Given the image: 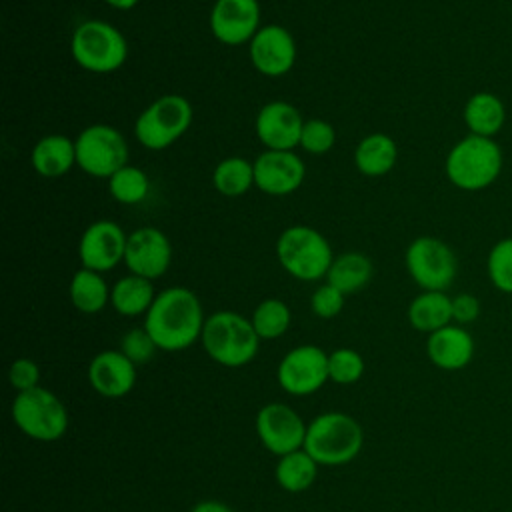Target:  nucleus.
<instances>
[{"label": "nucleus", "mask_w": 512, "mask_h": 512, "mask_svg": "<svg viewBox=\"0 0 512 512\" xmlns=\"http://www.w3.org/2000/svg\"><path fill=\"white\" fill-rule=\"evenodd\" d=\"M204 310L198 296L184 286H170L156 294L144 314V328L164 352H180L200 340Z\"/></svg>", "instance_id": "obj_1"}, {"label": "nucleus", "mask_w": 512, "mask_h": 512, "mask_svg": "<svg viewBox=\"0 0 512 512\" xmlns=\"http://www.w3.org/2000/svg\"><path fill=\"white\" fill-rule=\"evenodd\" d=\"M504 168V152L494 138L468 134L458 140L444 162L452 186L464 192L490 188Z\"/></svg>", "instance_id": "obj_2"}, {"label": "nucleus", "mask_w": 512, "mask_h": 512, "mask_svg": "<svg viewBox=\"0 0 512 512\" xmlns=\"http://www.w3.org/2000/svg\"><path fill=\"white\" fill-rule=\"evenodd\" d=\"M200 342L206 354L224 368H240L250 364L260 348L250 318L232 310H218L204 322Z\"/></svg>", "instance_id": "obj_3"}, {"label": "nucleus", "mask_w": 512, "mask_h": 512, "mask_svg": "<svg viewBox=\"0 0 512 512\" xmlns=\"http://www.w3.org/2000/svg\"><path fill=\"white\" fill-rule=\"evenodd\" d=\"M364 444V432L346 412H324L308 422L304 450L320 466H344L352 462Z\"/></svg>", "instance_id": "obj_4"}, {"label": "nucleus", "mask_w": 512, "mask_h": 512, "mask_svg": "<svg viewBox=\"0 0 512 512\" xmlns=\"http://www.w3.org/2000/svg\"><path fill=\"white\" fill-rule=\"evenodd\" d=\"M280 266L298 280H320L328 274L334 260L328 240L310 226L296 224L286 228L276 242Z\"/></svg>", "instance_id": "obj_5"}, {"label": "nucleus", "mask_w": 512, "mask_h": 512, "mask_svg": "<svg viewBox=\"0 0 512 512\" xmlns=\"http://www.w3.org/2000/svg\"><path fill=\"white\" fill-rule=\"evenodd\" d=\"M74 62L88 72H114L128 58V42L124 34L104 20L82 22L70 42Z\"/></svg>", "instance_id": "obj_6"}, {"label": "nucleus", "mask_w": 512, "mask_h": 512, "mask_svg": "<svg viewBox=\"0 0 512 512\" xmlns=\"http://www.w3.org/2000/svg\"><path fill=\"white\" fill-rule=\"evenodd\" d=\"M12 420L22 434L38 442L60 440L68 430V410L64 402L44 386L16 394Z\"/></svg>", "instance_id": "obj_7"}, {"label": "nucleus", "mask_w": 512, "mask_h": 512, "mask_svg": "<svg viewBox=\"0 0 512 512\" xmlns=\"http://www.w3.org/2000/svg\"><path fill=\"white\" fill-rule=\"evenodd\" d=\"M192 104L180 94H164L136 118L134 136L148 150L172 146L192 124Z\"/></svg>", "instance_id": "obj_8"}, {"label": "nucleus", "mask_w": 512, "mask_h": 512, "mask_svg": "<svg viewBox=\"0 0 512 512\" xmlns=\"http://www.w3.org/2000/svg\"><path fill=\"white\" fill-rule=\"evenodd\" d=\"M404 260L410 278L422 290L446 292L458 274V258L454 250L434 236H418L412 240Z\"/></svg>", "instance_id": "obj_9"}, {"label": "nucleus", "mask_w": 512, "mask_h": 512, "mask_svg": "<svg viewBox=\"0 0 512 512\" xmlns=\"http://www.w3.org/2000/svg\"><path fill=\"white\" fill-rule=\"evenodd\" d=\"M76 144V164L94 178H110L128 164V144L122 132L108 124L84 128Z\"/></svg>", "instance_id": "obj_10"}, {"label": "nucleus", "mask_w": 512, "mask_h": 512, "mask_svg": "<svg viewBox=\"0 0 512 512\" xmlns=\"http://www.w3.org/2000/svg\"><path fill=\"white\" fill-rule=\"evenodd\" d=\"M276 380L290 396H310L330 380L328 354L314 344L296 346L282 356Z\"/></svg>", "instance_id": "obj_11"}, {"label": "nucleus", "mask_w": 512, "mask_h": 512, "mask_svg": "<svg viewBox=\"0 0 512 512\" xmlns=\"http://www.w3.org/2000/svg\"><path fill=\"white\" fill-rule=\"evenodd\" d=\"M308 424L284 402H270L256 414V434L262 446L278 458L304 448Z\"/></svg>", "instance_id": "obj_12"}, {"label": "nucleus", "mask_w": 512, "mask_h": 512, "mask_svg": "<svg viewBox=\"0 0 512 512\" xmlns=\"http://www.w3.org/2000/svg\"><path fill=\"white\" fill-rule=\"evenodd\" d=\"M172 262V244L168 236L154 226H142L128 234L124 264L130 274L156 280L166 274Z\"/></svg>", "instance_id": "obj_13"}, {"label": "nucleus", "mask_w": 512, "mask_h": 512, "mask_svg": "<svg viewBox=\"0 0 512 512\" xmlns=\"http://www.w3.org/2000/svg\"><path fill=\"white\" fill-rule=\"evenodd\" d=\"M248 52L252 66L270 78L288 74L296 62V42L280 24L260 26L248 42Z\"/></svg>", "instance_id": "obj_14"}, {"label": "nucleus", "mask_w": 512, "mask_h": 512, "mask_svg": "<svg viewBox=\"0 0 512 512\" xmlns=\"http://www.w3.org/2000/svg\"><path fill=\"white\" fill-rule=\"evenodd\" d=\"M306 166L292 150H266L254 160V186L270 196H286L304 182Z\"/></svg>", "instance_id": "obj_15"}, {"label": "nucleus", "mask_w": 512, "mask_h": 512, "mask_svg": "<svg viewBox=\"0 0 512 512\" xmlns=\"http://www.w3.org/2000/svg\"><path fill=\"white\" fill-rule=\"evenodd\" d=\"M128 236L124 230L112 220H96L92 222L78 244V256L82 268H90L96 272H108L116 264L124 262Z\"/></svg>", "instance_id": "obj_16"}, {"label": "nucleus", "mask_w": 512, "mask_h": 512, "mask_svg": "<svg viewBox=\"0 0 512 512\" xmlns=\"http://www.w3.org/2000/svg\"><path fill=\"white\" fill-rule=\"evenodd\" d=\"M210 30L226 46H240L260 30L258 0H216L210 10Z\"/></svg>", "instance_id": "obj_17"}, {"label": "nucleus", "mask_w": 512, "mask_h": 512, "mask_svg": "<svg viewBox=\"0 0 512 512\" xmlns=\"http://www.w3.org/2000/svg\"><path fill=\"white\" fill-rule=\"evenodd\" d=\"M304 118L296 106L274 100L264 104L256 114V136L266 150H292L300 146Z\"/></svg>", "instance_id": "obj_18"}, {"label": "nucleus", "mask_w": 512, "mask_h": 512, "mask_svg": "<svg viewBox=\"0 0 512 512\" xmlns=\"http://www.w3.org/2000/svg\"><path fill=\"white\" fill-rule=\"evenodd\" d=\"M88 384L104 398H122L136 384V364L120 350H102L88 364Z\"/></svg>", "instance_id": "obj_19"}, {"label": "nucleus", "mask_w": 512, "mask_h": 512, "mask_svg": "<svg viewBox=\"0 0 512 512\" xmlns=\"http://www.w3.org/2000/svg\"><path fill=\"white\" fill-rule=\"evenodd\" d=\"M426 354L430 362L440 370H462L470 364L474 356V338L464 326L452 322L428 334Z\"/></svg>", "instance_id": "obj_20"}, {"label": "nucleus", "mask_w": 512, "mask_h": 512, "mask_svg": "<svg viewBox=\"0 0 512 512\" xmlns=\"http://www.w3.org/2000/svg\"><path fill=\"white\" fill-rule=\"evenodd\" d=\"M462 118L468 134L494 138L506 124V106L500 96L480 90L466 100Z\"/></svg>", "instance_id": "obj_21"}, {"label": "nucleus", "mask_w": 512, "mask_h": 512, "mask_svg": "<svg viewBox=\"0 0 512 512\" xmlns=\"http://www.w3.org/2000/svg\"><path fill=\"white\" fill-rule=\"evenodd\" d=\"M30 162L32 168L44 178L64 176L76 164V144L62 134L42 136L32 148Z\"/></svg>", "instance_id": "obj_22"}, {"label": "nucleus", "mask_w": 512, "mask_h": 512, "mask_svg": "<svg viewBox=\"0 0 512 512\" xmlns=\"http://www.w3.org/2000/svg\"><path fill=\"white\" fill-rule=\"evenodd\" d=\"M408 322L414 330L426 334L452 324V298L446 292L422 290L408 304Z\"/></svg>", "instance_id": "obj_23"}, {"label": "nucleus", "mask_w": 512, "mask_h": 512, "mask_svg": "<svg viewBox=\"0 0 512 512\" xmlns=\"http://www.w3.org/2000/svg\"><path fill=\"white\" fill-rule=\"evenodd\" d=\"M398 160V146L392 136L374 132L364 136L354 150V164L364 176H384Z\"/></svg>", "instance_id": "obj_24"}, {"label": "nucleus", "mask_w": 512, "mask_h": 512, "mask_svg": "<svg viewBox=\"0 0 512 512\" xmlns=\"http://www.w3.org/2000/svg\"><path fill=\"white\" fill-rule=\"evenodd\" d=\"M156 298L152 280L136 276V274H128L122 276L120 280H116V284L112 286L110 292V304L112 308L128 318L146 314L152 306Z\"/></svg>", "instance_id": "obj_25"}, {"label": "nucleus", "mask_w": 512, "mask_h": 512, "mask_svg": "<svg viewBox=\"0 0 512 512\" xmlns=\"http://www.w3.org/2000/svg\"><path fill=\"white\" fill-rule=\"evenodd\" d=\"M110 288L100 272L80 268L70 280L72 306L82 314H98L110 302Z\"/></svg>", "instance_id": "obj_26"}, {"label": "nucleus", "mask_w": 512, "mask_h": 512, "mask_svg": "<svg viewBox=\"0 0 512 512\" xmlns=\"http://www.w3.org/2000/svg\"><path fill=\"white\" fill-rule=\"evenodd\" d=\"M372 278V262L362 252H344L336 256L326 274V282L342 294L362 290Z\"/></svg>", "instance_id": "obj_27"}, {"label": "nucleus", "mask_w": 512, "mask_h": 512, "mask_svg": "<svg viewBox=\"0 0 512 512\" xmlns=\"http://www.w3.org/2000/svg\"><path fill=\"white\" fill-rule=\"evenodd\" d=\"M318 468L320 464L304 448H300L278 458L274 476L282 490L298 494L308 490L314 484L318 476Z\"/></svg>", "instance_id": "obj_28"}, {"label": "nucleus", "mask_w": 512, "mask_h": 512, "mask_svg": "<svg viewBox=\"0 0 512 512\" xmlns=\"http://www.w3.org/2000/svg\"><path fill=\"white\" fill-rule=\"evenodd\" d=\"M212 182L222 196H242L254 186V162H248L240 156L224 158L216 164Z\"/></svg>", "instance_id": "obj_29"}, {"label": "nucleus", "mask_w": 512, "mask_h": 512, "mask_svg": "<svg viewBox=\"0 0 512 512\" xmlns=\"http://www.w3.org/2000/svg\"><path fill=\"white\" fill-rule=\"evenodd\" d=\"M290 318H292V314L284 300L266 298L254 308L250 322H252L256 334L260 336V340H274V338H280L288 330Z\"/></svg>", "instance_id": "obj_30"}, {"label": "nucleus", "mask_w": 512, "mask_h": 512, "mask_svg": "<svg viewBox=\"0 0 512 512\" xmlns=\"http://www.w3.org/2000/svg\"><path fill=\"white\" fill-rule=\"evenodd\" d=\"M108 190L120 204H138L150 190V180L138 166L126 164L108 178Z\"/></svg>", "instance_id": "obj_31"}, {"label": "nucleus", "mask_w": 512, "mask_h": 512, "mask_svg": "<svg viewBox=\"0 0 512 512\" xmlns=\"http://www.w3.org/2000/svg\"><path fill=\"white\" fill-rule=\"evenodd\" d=\"M486 272L490 284L502 292L512 294V236L498 240L486 258Z\"/></svg>", "instance_id": "obj_32"}, {"label": "nucleus", "mask_w": 512, "mask_h": 512, "mask_svg": "<svg viewBox=\"0 0 512 512\" xmlns=\"http://www.w3.org/2000/svg\"><path fill=\"white\" fill-rule=\"evenodd\" d=\"M328 374L340 386L356 384L364 374V358L352 348H336L328 354Z\"/></svg>", "instance_id": "obj_33"}, {"label": "nucleus", "mask_w": 512, "mask_h": 512, "mask_svg": "<svg viewBox=\"0 0 512 512\" xmlns=\"http://www.w3.org/2000/svg\"><path fill=\"white\" fill-rule=\"evenodd\" d=\"M334 144H336V130L330 122L320 120V118L304 120L302 134H300V146L308 154H314V156L326 154L332 150Z\"/></svg>", "instance_id": "obj_34"}, {"label": "nucleus", "mask_w": 512, "mask_h": 512, "mask_svg": "<svg viewBox=\"0 0 512 512\" xmlns=\"http://www.w3.org/2000/svg\"><path fill=\"white\" fill-rule=\"evenodd\" d=\"M158 350L160 348L156 346V342L152 340V336L144 326L128 330L120 340V352L128 356L136 366L150 362Z\"/></svg>", "instance_id": "obj_35"}, {"label": "nucleus", "mask_w": 512, "mask_h": 512, "mask_svg": "<svg viewBox=\"0 0 512 512\" xmlns=\"http://www.w3.org/2000/svg\"><path fill=\"white\" fill-rule=\"evenodd\" d=\"M344 298L346 294H342L338 288H334L332 284L324 282L322 286H318L310 298V308L318 318H334L342 312L344 308Z\"/></svg>", "instance_id": "obj_36"}, {"label": "nucleus", "mask_w": 512, "mask_h": 512, "mask_svg": "<svg viewBox=\"0 0 512 512\" xmlns=\"http://www.w3.org/2000/svg\"><path fill=\"white\" fill-rule=\"evenodd\" d=\"M8 380L16 392H26L40 386V368L30 358H18L10 364Z\"/></svg>", "instance_id": "obj_37"}, {"label": "nucleus", "mask_w": 512, "mask_h": 512, "mask_svg": "<svg viewBox=\"0 0 512 512\" xmlns=\"http://www.w3.org/2000/svg\"><path fill=\"white\" fill-rule=\"evenodd\" d=\"M480 316V300L474 294L460 292L452 298V322L466 326Z\"/></svg>", "instance_id": "obj_38"}, {"label": "nucleus", "mask_w": 512, "mask_h": 512, "mask_svg": "<svg viewBox=\"0 0 512 512\" xmlns=\"http://www.w3.org/2000/svg\"><path fill=\"white\" fill-rule=\"evenodd\" d=\"M190 512H234V510L220 500H200L190 508Z\"/></svg>", "instance_id": "obj_39"}, {"label": "nucleus", "mask_w": 512, "mask_h": 512, "mask_svg": "<svg viewBox=\"0 0 512 512\" xmlns=\"http://www.w3.org/2000/svg\"><path fill=\"white\" fill-rule=\"evenodd\" d=\"M106 4H110L112 8H116V10H130V8H134L140 0H104Z\"/></svg>", "instance_id": "obj_40"}]
</instances>
